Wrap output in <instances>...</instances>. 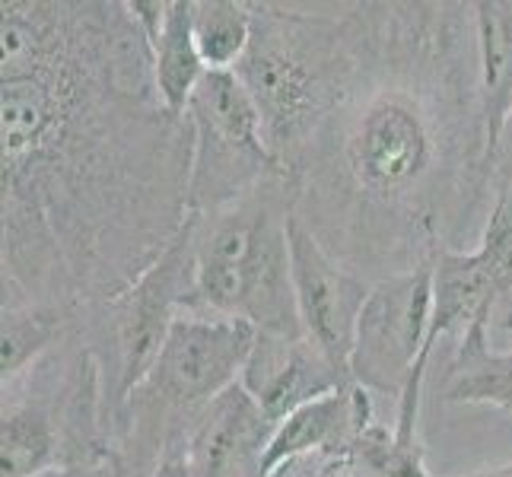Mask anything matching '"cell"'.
<instances>
[{
    "instance_id": "cell-1",
    "label": "cell",
    "mask_w": 512,
    "mask_h": 477,
    "mask_svg": "<svg viewBox=\"0 0 512 477\" xmlns=\"http://www.w3.org/2000/svg\"><path fill=\"white\" fill-rule=\"evenodd\" d=\"M4 309L115 299L188 220L191 125L125 4L4 0Z\"/></svg>"
},
{
    "instance_id": "cell-2",
    "label": "cell",
    "mask_w": 512,
    "mask_h": 477,
    "mask_svg": "<svg viewBox=\"0 0 512 477\" xmlns=\"http://www.w3.org/2000/svg\"><path fill=\"white\" fill-rule=\"evenodd\" d=\"M484 153L471 4H360L347 90L293 175L296 217L347 268L408 274L490 194Z\"/></svg>"
},
{
    "instance_id": "cell-3",
    "label": "cell",
    "mask_w": 512,
    "mask_h": 477,
    "mask_svg": "<svg viewBox=\"0 0 512 477\" xmlns=\"http://www.w3.org/2000/svg\"><path fill=\"white\" fill-rule=\"evenodd\" d=\"M252 20V45L236 74L261 115L274 163L293 182L347 90L360 45V4L350 13L252 4Z\"/></svg>"
},
{
    "instance_id": "cell-4",
    "label": "cell",
    "mask_w": 512,
    "mask_h": 477,
    "mask_svg": "<svg viewBox=\"0 0 512 477\" xmlns=\"http://www.w3.org/2000/svg\"><path fill=\"white\" fill-rule=\"evenodd\" d=\"M293 214L296 185L277 175L214 214L191 217V290L182 315L242 322L277 338H306L290 271Z\"/></svg>"
},
{
    "instance_id": "cell-5",
    "label": "cell",
    "mask_w": 512,
    "mask_h": 477,
    "mask_svg": "<svg viewBox=\"0 0 512 477\" xmlns=\"http://www.w3.org/2000/svg\"><path fill=\"white\" fill-rule=\"evenodd\" d=\"M258 331L223 318L179 315L150 373L115 420L121 477H153L210 401L236 385Z\"/></svg>"
},
{
    "instance_id": "cell-6",
    "label": "cell",
    "mask_w": 512,
    "mask_h": 477,
    "mask_svg": "<svg viewBox=\"0 0 512 477\" xmlns=\"http://www.w3.org/2000/svg\"><path fill=\"white\" fill-rule=\"evenodd\" d=\"M191 217L172 239L169 249L140 274L128 290L102 306H93L99 318L96 338L90 347L102 369L105 411H109V433L115 436V420L125 408L137 382L150 373L160 357L172 325L179 322L191 290Z\"/></svg>"
},
{
    "instance_id": "cell-7",
    "label": "cell",
    "mask_w": 512,
    "mask_h": 477,
    "mask_svg": "<svg viewBox=\"0 0 512 477\" xmlns=\"http://www.w3.org/2000/svg\"><path fill=\"white\" fill-rule=\"evenodd\" d=\"M188 217H207L277 179L261 115L236 70H207L188 105Z\"/></svg>"
},
{
    "instance_id": "cell-8",
    "label": "cell",
    "mask_w": 512,
    "mask_h": 477,
    "mask_svg": "<svg viewBox=\"0 0 512 477\" xmlns=\"http://www.w3.org/2000/svg\"><path fill=\"white\" fill-rule=\"evenodd\" d=\"M512 296V191L500 194L490 204V217L484 226L481 245L474 252L439 249L433 258V315L427 344L420 350L414 376L395 404V433L404 443L417 439V417L427 385L430 360L439 341L449 334H462L474 322H493L497 309Z\"/></svg>"
},
{
    "instance_id": "cell-9",
    "label": "cell",
    "mask_w": 512,
    "mask_h": 477,
    "mask_svg": "<svg viewBox=\"0 0 512 477\" xmlns=\"http://www.w3.org/2000/svg\"><path fill=\"white\" fill-rule=\"evenodd\" d=\"M433 315V261L408 274L373 280L353 344L350 379L366 392L401 401Z\"/></svg>"
},
{
    "instance_id": "cell-10",
    "label": "cell",
    "mask_w": 512,
    "mask_h": 477,
    "mask_svg": "<svg viewBox=\"0 0 512 477\" xmlns=\"http://www.w3.org/2000/svg\"><path fill=\"white\" fill-rule=\"evenodd\" d=\"M287 236L296 312L306 341L319 347L325 360L338 369V376L353 385V344H357V325L369 290H373V280H366L363 274L334 258L322 245V239L296 214L290 220Z\"/></svg>"
},
{
    "instance_id": "cell-11",
    "label": "cell",
    "mask_w": 512,
    "mask_h": 477,
    "mask_svg": "<svg viewBox=\"0 0 512 477\" xmlns=\"http://www.w3.org/2000/svg\"><path fill=\"white\" fill-rule=\"evenodd\" d=\"M271 433L274 420L258 408L242 382H236L194 417L156 474L261 477V458L268 452Z\"/></svg>"
},
{
    "instance_id": "cell-12",
    "label": "cell",
    "mask_w": 512,
    "mask_h": 477,
    "mask_svg": "<svg viewBox=\"0 0 512 477\" xmlns=\"http://www.w3.org/2000/svg\"><path fill=\"white\" fill-rule=\"evenodd\" d=\"M239 382L274 420V427L303 404L347 385L312 341L277 334H258Z\"/></svg>"
},
{
    "instance_id": "cell-13",
    "label": "cell",
    "mask_w": 512,
    "mask_h": 477,
    "mask_svg": "<svg viewBox=\"0 0 512 477\" xmlns=\"http://www.w3.org/2000/svg\"><path fill=\"white\" fill-rule=\"evenodd\" d=\"M376 420L373 398L360 385H341L334 392L303 404L287 414L271 433L268 452L261 458V477L284 468L296 458H331L341 462L369 423Z\"/></svg>"
},
{
    "instance_id": "cell-14",
    "label": "cell",
    "mask_w": 512,
    "mask_h": 477,
    "mask_svg": "<svg viewBox=\"0 0 512 477\" xmlns=\"http://www.w3.org/2000/svg\"><path fill=\"white\" fill-rule=\"evenodd\" d=\"M474 10V45H478V90L487 131L484 175L490 188V156L512 109V0H478Z\"/></svg>"
},
{
    "instance_id": "cell-15",
    "label": "cell",
    "mask_w": 512,
    "mask_h": 477,
    "mask_svg": "<svg viewBox=\"0 0 512 477\" xmlns=\"http://www.w3.org/2000/svg\"><path fill=\"white\" fill-rule=\"evenodd\" d=\"M443 401L512 414V350L490 347V322H474L458 341L443 379Z\"/></svg>"
},
{
    "instance_id": "cell-16",
    "label": "cell",
    "mask_w": 512,
    "mask_h": 477,
    "mask_svg": "<svg viewBox=\"0 0 512 477\" xmlns=\"http://www.w3.org/2000/svg\"><path fill=\"white\" fill-rule=\"evenodd\" d=\"M191 10H194V0H169L163 35H160V42L150 48L156 96H160L163 109L172 118L188 115L191 96L207 74V64L198 51V42H194Z\"/></svg>"
},
{
    "instance_id": "cell-17",
    "label": "cell",
    "mask_w": 512,
    "mask_h": 477,
    "mask_svg": "<svg viewBox=\"0 0 512 477\" xmlns=\"http://www.w3.org/2000/svg\"><path fill=\"white\" fill-rule=\"evenodd\" d=\"M74 322L70 312L51 306H10L4 309V331H0V379L4 385L16 382L23 373L45 360L67 325Z\"/></svg>"
},
{
    "instance_id": "cell-18",
    "label": "cell",
    "mask_w": 512,
    "mask_h": 477,
    "mask_svg": "<svg viewBox=\"0 0 512 477\" xmlns=\"http://www.w3.org/2000/svg\"><path fill=\"white\" fill-rule=\"evenodd\" d=\"M252 4L242 0H194L191 29L207 70H236L252 45Z\"/></svg>"
},
{
    "instance_id": "cell-19",
    "label": "cell",
    "mask_w": 512,
    "mask_h": 477,
    "mask_svg": "<svg viewBox=\"0 0 512 477\" xmlns=\"http://www.w3.org/2000/svg\"><path fill=\"white\" fill-rule=\"evenodd\" d=\"M341 465L357 477H430L420 443H404L392 423L379 420L353 439Z\"/></svg>"
},
{
    "instance_id": "cell-20",
    "label": "cell",
    "mask_w": 512,
    "mask_h": 477,
    "mask_svg": "<svg viewBox=\"0 0 512 477\" xmlns=\"http://www.w3.org/2000/svg\"><path fill=\"white\" fill-rule=\"evenodd\" d=\"M506 191H512V109L503 121V131L490 156V198L497 201Z\"/></svg>"
},
{
    "instance_id": "cell-21",
    "label": "cell",
    "mask_w": 512,
    "mask_h": 477,
    "mask_svg": "<svg viewBox=\"0 0 512 477\" xmlns=\"http://www.w3.org/2000/svg\"><path fill=\"white\" fill-rule=\"evenodd\" d=\"M458 477H512V462L497 465V468H481V471H471V474H458Z\"/></svg>"
},
{
    "instance_id": "cell-22",
    "label": "cell",
    "mask_w": 512,
    "mask_h": 477,
    "mask_svg": "<svg viewBox=\"0 0 512 477\" xmlns=\"http://www.w3.org/2000/svg\"><path fill=\"white\" fill-rule=\"evenodd\" d=\"M325 477H357V474H353V471H347V468H344L341 462H334V465L328 468V474H325Z\"/></svg>"
},
{
    "instance_id": "cell-23",
    "label": "cell",
    "mask_w": 512,
    "mask_h": 477,
    "mask_svg": "<svg viewBox=\"0 0 512 477\" xmlns=\"http://www.w3.org/2000/svg\"><path fill=\"white\" fill-rule=\"evenodd\" d=\"M153 477H166V474H153Z\"/></svg>"
},
{
    "instance_id": "cell-24",
    "label": "cell",
    "mask_w": 512,
    "mask_h": 477,
    "mask_svg": "<svg viewBox=\"0 0 512 477\" xmlns=\"http://www.w3.org/2000/svg\"><path fill=\"white\" fill-rule=\"evenodd\" d=\"M509 306H512V296H509Z\"/></svg>"
}]
</instances>
